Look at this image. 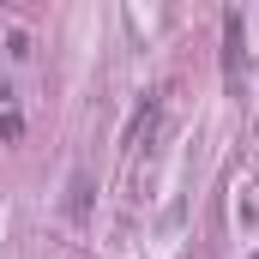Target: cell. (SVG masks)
<instances>
[{"label":"cell","mask_w":259,"mask_h":259,"mask_svg":"<svg viewBox=\"0 0 259 259\" xmlns=\"http://www.w3.org/2000/svg\"><path fill=\"white\" fill-rule=\"evenodd\" d=\"M163 121H169V84L163 91H151L139 109H133V121H127V139H121V151L127 157H139V151H151L157 145V133H163Z\"/></svg>","instance_id":"cell-1"},{"label":"cell","mask_w":259,"mask_h":259,"mask_svg":"<svg viewBox=\"0 0 259 259\" xmlns=\"http://www.w3.org/2000/svg\"><path fill=\"white\" fill-rule=\"evenodd\" d=\"M223 78H229V91L241 84V12L235 6L223 12Z\"/></svg>","instance_id":"cell-2"},{"label":"cell","mask_w":259,"mask_h":259,"mask_svg":"<svg viewBox=\"0 0 259 259\" xmlns=\"http://www.w3.org/2000/svg\"><path fill=\"white\" fill-rule=\"evenodd\" d=\"M84 205H91V181H84V175H72V205H66V211H72V217H84Z\"/></svg>","instance_id":"cell-3"},{"label":"cell","mask_w":259,"mask_h":259,"mask_svg":"<svg viewBox=\"0 0 259 259\" xmlns=\"http://www.w3.org/2000/svg\"><path fill=\"white\" fill-rule=\"evenodd\" d=\"M247 259H259V247H253V253H247Z\"/></svg>","instance_id":"cell-4"}]
</instances>
